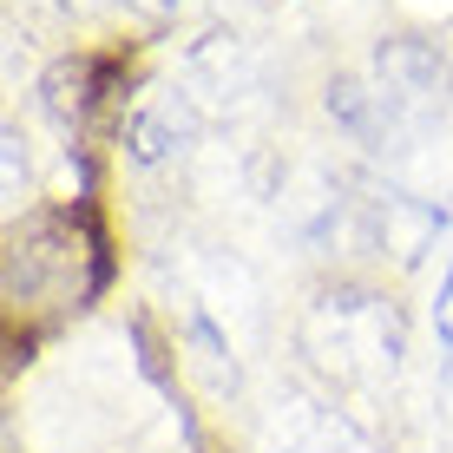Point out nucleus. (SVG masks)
<instances>
[{
  "instance_id": "39448f33",
  "label": "nucleus",
  "mask_w": 453,
  "mask_h": 453,
  "mask_svg": "<svg viewBox=\"0 0 453 453\" xmlns=\"http://www.w3.org/2000/svg\"><path fill=\"white\" fill-rule=\"evenodd\" d=\"M138 7H151V13H178V7H191V0H138Z\"/></svg>"
},
{
  "instance_id": "0eeeda50",
  "label": "nucleus",
  "mask_w": 453,
  "mask_h": 453,
  "mask_svg": "<svg viewBox=\"0 0 453 453\" xmlns=\"http://www.w3.org/2000/svg\"><path fill=\"white\" fill-rule=\"evenodd\" d=\"M59 7H92V0H59Z\"/></svg>"
},
{
  "instance_id": "423d86ee",
  "label": "nucleus",
  "mask_w": 453,
  "mask_h": 453,
  "mask_svg": "<svg viewBox=\"0 0 453 453\" xmlns=\"http://www.w3.org/2000/svg\"><path fill=\"white\" fill-rule=\"evenodd\" d=\"M414 7H427V13H447V7H453V0H414Z\"/></svg>"
},
{
  "instance_id": "7ed1b4c3",
  "label": "nucleus",
  "mask_w": 453,
  "mask_h": 453,
  "mask_svg": "<svg viewBox=\"0 0 453 453\" xmlns=\"http://www.w3.org/2000/svg\"><path fill=\"white\" fill-rule=\"evenodd\" d=\"M250 453H368L362 427L335 408V401L316 395H283L270 401L257 420V447Z\"/></svg>"
},
{
  "instance_id": "f257e3e1",
  "label": "nucleus",
  "mask_w": 453,
  "mask_h": 453,
  "mask_svg": "<svg viewBox=\"0 0 453 453\" xmlns=\"http://www.w3.org/2000/svg\"><path fill=\"white\" fill-rule=\"evenodd\" d=\"M158 420L145 388H132L125 368L80 362L40 395V427H66V453H119Z\"/></svg>"
},
{
  "instance_id": "f03ea898",
  "label": "nucleus",
  "mask_w": 453,
  "mask_h": 453,
  "mask_svg": "<svg viewBox=\"0 0 453 453\" xmlns=\"http://www.w3.org/2000/svg\"><path fill=\"white\" fill-rule=\"evenodd\" d=\"M303 349L316 355V368L329 381L374 395L401 374V322L374 296H322L303 322Z\"/></svg>"
},
{
  "instance_id": "20e7f679",
  "label": "nucleus",
  "mask_w": 453,
  "mask_h": 453,
  "mask_svg": "<svg viewBox=\"0 0 453 453\" xmlns=\"http://www.w3.org/2000/svg\"><path fill=\"white\" fill-rule=\"evenodd\" d=\"M434 342H441V368L453 381V270L441 276V289H434Z\"/></svg>"
}]
</instances>
